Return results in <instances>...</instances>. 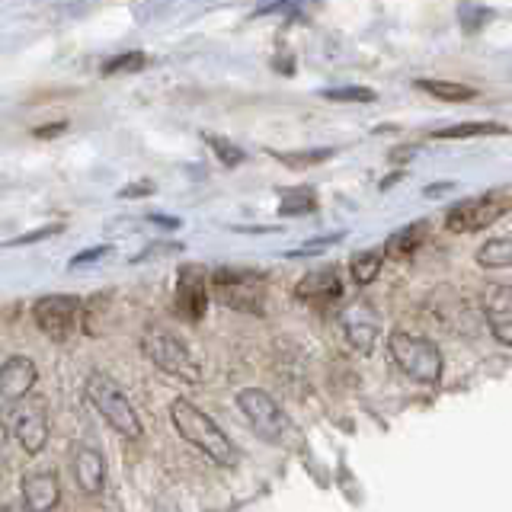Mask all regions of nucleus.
<instances>
[{
  "mask_svg": "<svg viewBox=\"0 0 512 512\" xmlns=\"http://www.w3.org/2000/svg\"><path fill=\"white\" fill-rule=\"evenodd\" d=\"M10 432L26 455H39L48 442V413L42 400H23V404H16Z\"/></svg>",
  "mask_w": 512,
  "mask_h": 512,
  "instance_id": "9",
  "label": "nucleus"
},
{
  "mask_svg": "<svg viewBox=\"0 0 512 512\" xmlns=\"http://www.w3.org/2000/svg\"><path fill=\"white\" fill-rule=\"evenodd\" d=\"M314 208H317V199H314V189L308 186L288 189L282 196V215H308Z\"/></svg>",
  "mask_w": 512,
  "mask_h": 512,
  "instance_id": "22",
  "label": "nucleus"
},
{
  "mask_svg": "<svg viewBox=\"0 0 512 512\" xmlns=\"http://www.w3.org/2000/svg\"><path fill=\"white\" fill-rule=\"evenodd\" d=\"M509 128L500 122H461V125H448L432 132V138H477V135H506Z\"/></svg>",
  "mask_w": 512,
  "mask_h": 512,
  "instance_id": "21",
  "label": "nucleus"
},
{
  "mask_svg": "<svg viewBox=\"0 0 512 512\" xmlns=\"http://www.w3.org/2000/svg\"><path fill=\"white\" fill-rule=\"evenodd\" d=\"M512 208V192L500 189V192H487V196L471 199L455 205L452 212L445 215V228L455 234H471V231H484L490 224L500 221Z\"/></svg>",
  "mask_w": 512,
  "mask_h": 512,
  "instance_id": "7",
  "label": "nucleus"
},
{
  "mask_svg": "<svg viewBox=\"0 0 512 512\" xmlns=\"http://www.w3.org/2000/svg\"><path fill=\"white\" fill-rule=\"evenodd\" d=\"M320 96L330 100V103H372L375 90H368V87H336V90H324Z\"/></svg>",
  "mask_w": 512,
  "mask_h": 512,
  "instance_id": "23",
  "label": "nucleus"
},
{
  "mask_svg": "<svg viewBox=\"0 0 512 512\" xmlns=\"http://www.w3.org/2000/svg\"><path fill=\"white\" fill-rule=\"evenodd\" d=\"M208 285H212V276L202 266H183L176 276V314L202 320L208 311Z\"/></svg>",
  "mask_w": 512,
  "mask_h": 512,
  "instance_id": "10",
  "label": "nucleus"
},
{
  "mask_svg": "<svg viewBox=\"0 0 512 512\" xmlns=\"http://www.w3.org/2000/svg\"><path fill=\"white\" fill-rule=\"evenodd\" d=\"M237 407H240V413L247 416V423L253 426V432L263 442L282 445V448L298 442V426L292 423V416H288L276 404V397L266 394L263 388H244V391H237Z\"/></svg>",
  "mask_w": 512,
  "mask_h": 512,
  "instance_id": "2",
  "label": "nucleus"
},
{
  "mask_svg": "<svg viewBox=\"0 0 512 512\" xmlns=\"http://www.w3.org/2000/svg\"><path fill=\"white\" fill-rule=\"evenodd\" d=\"M477 263L484 266V269H503V266H512V237L487 240V244L477 250Z\"/></svg>",
  "mask_w": 512,
  "mask_h": 512,
  "instance_id": "20",
  "label": "nucleus"
},
{
  "mask_svg": "<svg viewBox=\"0 0 512 512\" xmlns=\"http://www.w3.org/2000/svg\"><path fill=\"white\" fill-rule=\"evenodd\" d=\"M423 237H426V221L407 224V228H400L397 234L388 237V244H384V253H391V256H410L416 247H420Z\"/></svg>",
  "mask_w": 512,
  "mask_h": 512,
  "instance_id": "18",
  "label": "nucleus"
},
{
  "mask_svg": "<svg viewBox=\"0 0 512 512\" xmlns=\"http://www.w3.org/2000/svg\"><path fill=\"white\" fill-rule=\"evenodd\" d=\"M71 471L77 480V490L87 496H100L106 487V458L93 445H74L71 452Z\"/></svg>",
  "mask_w": 512,
  "mask_h": 512,
  "instance_id": "15",
  "label": "nucleus"
},
{
  "mask_svg": "<svg viewBox=\"0 0 512 512\" xmlns=\"http://www.w3.org/2000/svg\"><path fill=\"white\" fill-rule=\"evenodd\" d=\"M7 445H10V429L0 423V471L7 468Z\"/></svg>",
  "mask_w": 512,
  "mask_h": 512,
  "instance_id": "28",
  "label": "nucleus"
},
{
  "mask_svg": "<svg viewBox=\"0 0 512 512\" xmlns=\"http://www.w3.org/2000/svg\"><path fill=\"white\" fill-rule=\"evenodd\" d=\"M388 352L400 372L413 378L416 384H439L442 381V372H445L442 349L432 340H426V336L394 330L388 340Z\"/></svg>",
  "mask_w": 512,
  "mask_h": 512,
  "instance_id": "3",
  "label": "nucleus"
},
{
  "mask_svg": "<svg viewBox=\"0 0 512 512\" xmlns=\"http://www.w3.org/2000/svg\"><path fill=\"white\" fill-rule=\"evenodd\" d=\"M84 391H87V400L93 404V410L103 416V420L119 432V436L125 439H138L141 436V420H138V413L132 407V400H128L122 394V388L116 381H112L109 375L103 372H90L87 384H84Z\"/></svg>",
  "mask_w": 512,
  "mask_h": 512,
  "instance_id": "4",
  "label": "nucleus"
},
{
  "mask_svg": "<svg viewBox=\"0 0 512 512\" xmlns=\"http://www.w3.org/2000/svg\"><path fill=\"white\" fill-rule=\"evenodd\" d=\"M343 333L349 346L356 352H372L378 343V333H381V317L368 301H352L349 308L343 311Z\"/></svg>",
  "mask_w": 512,
  "mask_h": 512,
  "instance_id": "12",
  "label": "nucleus"
},
{
  "mask_svg": "<svg viewBox=\"0 0 512 512\" xmlns=\"http://www.w3.org/2000/svg\"><path fill=\"white\" fill-rule=\"evenodd\" d=\"M295 298L298 301H308V304H330V301H340L343 298V282H340V269L327 266V269H317L308 272L298 288H295Z\"/></svg>",
  "mask_w": 512,
  "mask_h": 512,
  "instance_id": "16",
  "label": "nucleus"
},
{
  "mask_svg": "<svg viewBox=\"0 0 512 512\" xmlns=\"http://www.w3.org/2000/svg\"><path fill=\"white\" fill-rule=\"evenodd\" d=\"M141 352L170 378H180L186 384L202 381V368H199L196 356H192V349L180 340V336H173L170 330H157V327L144 330L141 333Z\"/></svg>",
  "mask_w": 512,
  "mask_h": 512,
  "instance_id": "5",
  "label": "nucleus"
},
{
  "mask_svg": "<svg viewBox=\"0 0 512 512\" xmlns=\"http://www.w3.org/2000/svg\"><path fill=\"white\" fill-rule=\"evenodd\" d=\"M58 228H42V231H36V234H26V237H16L13 240V247H20V244H32V240H42L45 234H55Z\"/></svg>",
  "mask_w": 512,
  "mask_h": 512,
  "instance_id": "29",
  "label": "nucleus"
},
{
  "mask_svg": "<svg viewBox=\"0 0 512 512\" xmlns=\"http://www.w3.org/2000/svg\"><path fill=\"white\" fill-rule=\"evenodd\" d=\"M141 192H151V186H132V189H122V196H141Z\"/></svg>",
  "mask_w": 512,
  "mask_h": 512,
  "instance_id": "30",
  "label": "nucleus"
},
{
  "mask_svg": "<svg viewBox=\"0 0 512 512\" xmlns=\"http://www.w3.org/2000/svg\"><path fill=\"white\" fill-rule=\"evenodd\" d=\"M484 317L496 343L512 346V288L490 282L484 288Z\"/></svg>",
  "mask_w": 512,
  "mask_h": 512,
  "instance_id": "14",
  "label": "nucleus"
},
{
  "mask_svg": "<svg viewBox=\"0 0 512 512\" xmlns=\"http://www.w3.org/2000/svg\"><path fill=\"white\" fill-rule=\"evenodd\" d=\"M170 420H173L176 432H180L189 445H196L205 458H212L215 464H221V468H234L237 464V458H240L237 445L224 436V429L208 413H202L196 404H189L183 397L173 400Z\"/></svg>",
  "mask_w": 512,
  "mask_h": 512,
  "instance_id": "1",
  "label": "nucleus"
},
{
  "mask_svg": "<svg viewBox=\"0 0 512 512\" xmlns=\"http://www.w3.org/2000/svg\"><path fill=\"white\" fill-rule=\"evenodd\" d=\"M0 512H26V509H23V503H4Z\"/></svg>",
  "mask_w": 512,
  "mask_h": 512,
  "instance_id": "31",
  "label": "nucleus"
},
{
  "mask_svg": "<svg viewBox=\"0 0 512 512\" xmlns=\"http://www.w3.org/2000/svg\"><path fill=\"white\" fill-rule=\"evenodd\" d=\"M416 87L426 90L429 96H436V100H445V103H468L477 96L474 87L452 84V80H416Z\"/></svg>",
  "mask_w": 512,
  "mask_h": 512,
  "instance_id": "17",
  "label": "nucleus"
},
{
  "mask_svg": "<svg viewBox=\"0 0 512 512\" xmlns=\"http://www.w3.org/2000/svg\"><path fill=\"white\" fill-rule=\"evenodd\" d=\"M282 164L288 167H311V164H320V160H330L333 151L330 148H320V151H308V154H276Z\"/></svg>",
  "mask_w": 512,
  "mask_h": 512,
  "instance_id": "25",
  "label": "nucleus"
},
{
  "mask_svg": "<svg viewBox=\"0 0 512 512\" xmlns=\"http://www.w3.org/2000/svg\"><path fill=\"white\" fill-rule=\"evenodd\" d=\"M208 144H212L215 154H218V157H221L228 167H234V164H240V160H244V154H240V148H234L231 141H224V138H212V135H208Z\"/></svg>",
  "mask_w": 512,
  "mask_h": 512,
  "instance_id": "26",
  "label": "nucleus"
},
{
  "mask_svg": "<svg viewBox=\"0 0 512 512\" xmlns=\"http://www.w3.org/2000/svg\"><path fill=\"white\" fill-rule=\"evenodd\" d=\"M106 253H109V247H93V250H87V253L74 256L71 266H84V263H93V260H100V256H106Z\"/></svg>",
  "mask_w": 512,
  "mask_h": 512,
  "instance_id": "27",
  "label": "nucleus"
},
{
  "mask_svg": "<svg viewBox=\"0 0 512 512\" xmlns=\"http://www.w3.org/2000/svg\"><path fill=\"white\" fill-rule=\"evenodd\" d=\"M61 500V480L52 468H32L20 477V503L26 512H52Z\"/></svg>",
  "mask_w": 512,
  "mask_h": 512,
  "instance_id": "11",
  "label": "nucleus"
},
{
  "mask_svg": "<svg viewBox=\"0 0 512 512\" xmlns=\"http://www.w3.org/2000/svg\"><path fill=\"white\" fill-rule=\"evenodd\" d=\"M39 368L29 356H10L0 365V404H23L26 394L36 388Z\"/></svg>",
  "mask_w": 512,
  "mask_h": 512,
  "instance_id": "13",
  "label": "nucleus"
},
{
  "mask_svg": "<svg viewBox=\"0 0 512 512\" xmlns=\"http://www.w3.org/2000/svg\"><path fill=\"white\" fill-rule=\"evenodd\" d=\"M144 64H148V58H144L141 52H128V55H116V58H109L103 64V74H135L141 71Z\"/></svg>",
  "mask_w": 512,
  "mask_h": 512,
  "instance_id": "24",
  "label": "nucleus"
},
{
  "mask_svg": "<svg viewBox=\"0 0 512 512\" xmlns=\"http://www.w3.org/2000/svg\"><path fill=\"white\" fill-rule=\"evenodd\" d=\"M32 320L48 336V340L64 343L77 330L80 320V301L74 295H45L32 304Z\"/></svg>",
  "mask_w": 512,
  "mask_h": 512,
  "instance_id": "8",
  "label": "nucleus"
},
{
  "mask_svg": "<svg viewBox=\"0 0 512 512\" xmlns=\"http://www.w3.org/2000/svg\"><path fill=\"white\" fill-rule=\"evenodd\" d=\"M212 292L224 308L244 311V314H263L266 285H263V276H256V272L215 269L212 272Z\"/></svg>",
  "mask_w": 512,
  "mask_h": 512,
  "instance_id": "6",
  "label": "nucleus"
},
{
  "mask_svg": "<svg viewBox=\"0 0 512 512\" xmlns=\"http://www.w3.org/2000/svg\"><path fill=\"white\" fill-rule=\"evenodd\" d=\"M381 263H384V253H381L378 247H372V250H359V253L349 260V272H352V279H356L359 285H368V282H375V279H378Z\"/></svg>",
  "mask_w": 512,
  "mask_h": 512,
  "instance_id": "19",
  "label": "nucleus"
}]
</instances>
